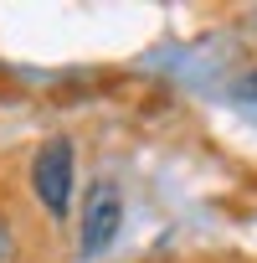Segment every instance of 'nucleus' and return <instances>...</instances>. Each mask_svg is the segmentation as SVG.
<instances>
[{"label": "nucleus", "mask_w": 257, "mask_h": 263, "mask_svg": "<svg viewBox=\"0 0 257 263\" xmlns=\"http://www.w3.org/2000/svg\"><path fill=\"white\" fill-rule=\"evenodd\" d=\"M16 258V237H11V222L0 217V263H11Z\"/></svg>", "instance_id": "3"}, {"label": "nucleus", "mask_w": 257, "mask_h": 263, "mask_svg": "<svg viewBox=\"0 0 257 263\" xmlns=\"http://www.w3.org/2000/svg\"><path fill=\"white\" fill-rule=\"evenodd\" d=\"M72 181H77V150L67 135H52L31 155V196L47 206V217H67L72 206Z\"/></svg>", "instance_id": "1"}, {"label": "nucleus", "mask_w": 257, "mask_h": 263, "mask_svg": "<svg viewBox=\"0 0 257 263\" xmlns=\"http://www.w3.org/2000/svg\"><path fill=\"white\" fill-rule=\"evenodd\" d=\"M237 93H247V98H257V72H247V78L237 83Z\"/></svg>", "instance_id": "4"}, {"label": "nucleus", "mask_w": 257, "mask_h": 263, "mask_svg": "<svg viewBox=\"0 0 257 263\" xmlns=\"http://www.w3.org/2000/svg\"><path fill=\"white\" fill-rule=\"evenodd\" d=\"M118 227H123V191L103 176L88 186L82 196V212H77V258H103L113 242H118Z\"/></svg>", "instance_id": "2"}]
</instances>
